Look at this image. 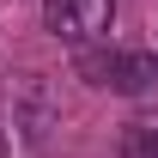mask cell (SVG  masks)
Wrapping results in <instances>:
<instances>
[{
	"instance_id": "6da1fadb",
	"label": "cell",
	"mask_w": 158,
	"mask_h": 158,
	"mask_svg": "<svg viewBox=\"0 0 158 158\" xmlns=\"http://www.w3.org/2000/svg\"><path fill=\"white\" fill-rule=\"evenodd\" d=\"M43 24L55 31L61 43H103L110 37V24H116V0H43Z\"/></svg>"
},
{
	"instance_id": "7a4b0ae2",
	"label": "cell",
	"mask_w": 158,
	"mask_h": 158,
	"mask_svg": "<svg viewBox=\"0 0 158 158\" xmlns=\"http://www.w3.org/2000/svg\"><path fill=\"white\" fill-rule=\"evenodd\" d=\"M85 73L110 85V91H152L158 85V49H140V55H85Z\"/></svg>"
},
{
	"instance_id": "3957f363",
	"label": "cell",
	"mask_w": 158,
	"mask_h": 158,
	"mask_svg": "<svg viewBox=\"0 0 158 158\" xmlns=\"http://www.w3.org/2000/svg\"><path fill=\"white\" fill-rule=\"evenodd\" d=\"M122 158H158V116H146V122H134V128H128Z\"/></svg>"
}]
</instances>
